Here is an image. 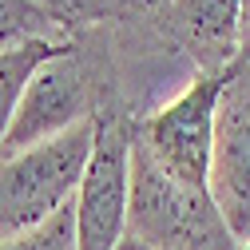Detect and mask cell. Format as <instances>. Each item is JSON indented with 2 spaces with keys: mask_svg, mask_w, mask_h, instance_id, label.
<instances>
[{
  "mask_svg": "<svg viewBox=\"0 0 250 250\" xmlns=\"http://www.w3.org/2000/svg\"><path fill=\"white\" fill-rule=\"evenodd\" d=\"M107 107L127 111V104H123V76H119L111 24H91V28H80L28 80V91L16 107L4 155L48 143L56 135L80 127V123H91Z\"/></svg>",
  "mask_w": 250,
  "mask_h": 250,
  "instance_id": "obj_1",
  "label": "cell"
},
{
  "mask_svg": "<svg viewBox=\"0 0 250 250\" xmlns=\"http://www.w3.org/2000/svg\"><path fill=\"white\" fill-rule=\"evenodd\" d=\"M127 238L147 250H242L210 187L163 171L131 135Z\"/></svg>",
  "mask_w": 250,
  "mask_h": 250,
  "instance_id": "obj_2",
  "label": "cell"
},
{
  "mask_svg": "<svg viewBox=\"0 0 250 250\" xmlns=\"http://www.w3.org/2000/svg\"><path fill=\"white\" fill-rule=\"evenodd\" d=\"M91 139H96V119L0 159V242L32 234L76 199Z\"/></svg>",
  "mask_w": 250,
  "mask_h": 250,
  "instance_id": "obj_3",
  "label": "cell"
},
{
  "mask_svg": "<svg viewBox=\"0 0 250 250\" xmlns=\"http://www.w3.org/2000/svg\"><path fill=\"white\" fill-rule=\"evenodd\" d=\"M131 135L135 115L107 107L96 115V139L76 191V238L80 250H119L127 242L131 207Z\"/></svg>",
  "mask_w": 250,
  "mask_h": 250,
  "instance_id": "obj_4",
  "label": "cell"
},
{
  "mask_svg": "<svg viewBox=\"0 0 250 250\" xmlns=\"http://www.w3.org/2000/svg\"><path fill=\"white\" fill-rule=\"evenodd\" d=\"M227 76H195L175 100L135 119V143L163 171L210 187V155H214V111Z\"/></svg>",
  "mask_w": 250,
  "mask_h": 250,
  "instance_id": "obj_5",
  "label": "cell"
},
{
  "mask_svg": "<svg viewBox=\"0 0 250 250\" xmlns=\"http://www.w3.org/2000/svg\"><path fill=\"white\" fill-rule=\"evenodd\" d=\"M151 32L195 76H227L246 48L242 0H163Z\"/></svg>",
  "mask_w": 250,
  "mask_h": 250,
  "instance_id": "obj_6",
  "label": "cell"
},
{
  "mask_svg": "<svg viewBox=\"0 0 250 250\" xmlns=\"http://www.w3.org/2000/svg\"><path fill=\"white\" fill-rule=\"evenodd\" d=\"M210 195L238 242H250V44L223 80L214 111Z\"/></svg>",
  "mask_w": 250,
  "mask_h": 250,
  "instance_id": "obj_7",
  "label": "cell"
},
{
  "mask_svg": "<svg viewBox=\"0 0 250 250\" xmlns=\"http://www.w3.org/2000/svg\"><path fill=\"white\" fill-rule=\"evenodd\" d=\"M76 28L40 0H0V56L24 44H68Z\"/></svg>",
  "mask_w": 250,
  "mask_h": 250,
  "instance_id": "obj_8",
  "label": "cell"
},
{
  "mask_svg": "<svg viewBox=\"0 0 250 250\" xmlns=\"http://www.w3.org/2000/svg\"><path fill=\"white\" fill-rule=\"evenodd\" d=\"M64 44H24L16 52H4L0 56V159H4V143H8V131H12V119H16V107L28 91V80L36 76V68L44 60H52Z\"/></svg>",
  "mask_w": 250,
  "mask_h": 250,
  "instance_id": "obj_9",
  "label": "cell"
},
{
  "mask_svg": "<svg viewBox=\"0 0 250 250\" xmlns=\"http://www.w3.org/2000/svg\"><path fill=\"white\" fill-rule=\"evenodd\" d=\"M0 250H80V238H76V203L60 207L48 223L36 227L32 234L0 242Z\"/></svg>",
  "mask_w": 250,
  "mask_h": 250,
  "instance_id": "obj_10",
  "label": "cell"
},
{
  "mask_svg": "<svg viewBox=\"0 0 250 250\" xmlns=\"http://www.w3.org/2000/svg\"><path fill=\"white\" fill-rule=\"evenodd\" d=\"M100 24H139L163 8V0H96Z\"/></svg>",
  "mask_w": 250,
  "mask_h": 250,
  "instance_id": "obj_11",
  "label": "cell"
},
{
  "mask_svg": "<svg viewBox=\"0 0 250 250\" xmlns=\"http://www.w3.org/2000/svg\"><path fill=\"white\" fill-rule=\"evenodd\" d=\"M40 4H48L60 20H68L76 32H80V28L100 24V8H96V0H40Z\"/></svg>",
  "mask_w": 250,
  "mask_h": 250,
  "instance_id": "obj_12",
  "label": "cell"
},
{
  "mask_svg": "<svg viewBox=\"0 0 250 250\" xmlns=\"http://www.w3.org/2000/svg\"><path fill=\"white\" fill-rule=\"evenodd\" d=\"M119 250H147V246H139V242H131V238H127V242L119 246Z\"/></svg>",
  "mask_w": 250,
  "mask_h": 250,
  "instance_id": "obj_13",
  "label": "cell"
},
{
  "mask_svg": "<svg viewBox=\"0 0 250 250\" xmlns=\"http://www.w3.org/2000/svg\"><path fill=\"white\" fill-rule=\"evenodd\" d=\"M246 44H250V12H246Z\"/></svg>",
  "mask_w": 250,
  "mask_h": 250,
  "instance_id": "obj_14",
  "label": "cell"
},
{
  "mask_svg": "<svg viewBox=\"0 0 250 250\" xmlns=\"http://www.w3.org/2000/svg\"><path fill=\"white\" fill-rule=\"evenodd\" d=\"M242 4H246V12H250V0H242Z\"/></svg>",
  "mask_w": 250,
  "mask_h": 250,
  "instance_id": "obj_15",
  "label": "cell"
},
{
  "mask_svg": "<svg viewBox=\"0 0 250 250\" xmlns=\"http://www.w3.org/2000/svg\"><path fill=\"white\" fill-rule=\"evenodd\" d=\"M242 250H250V242H242Z\"/></svg>",
  "mask_w": 250,
  "mask_h": 250,
  "instance_id": "obj_16",
  "label": "cell"
}]
</instances>
